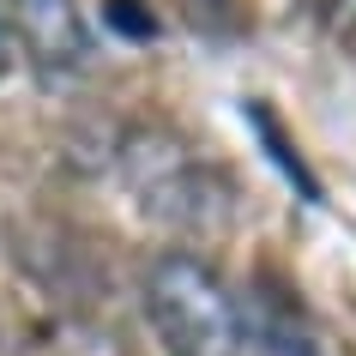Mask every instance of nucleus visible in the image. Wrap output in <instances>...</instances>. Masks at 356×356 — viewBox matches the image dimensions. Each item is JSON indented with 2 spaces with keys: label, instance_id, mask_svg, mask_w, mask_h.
<instances>
[{
  "label": "nucleus",
  "instance_id": "obj_3",
  "mask_svg": "<svg viewBox=\"0 0 356 356\" xmlns=\"http://www.w3.org/2000/svg\"><path fill=\"white\" fill-rule=\"evenodd\" d=\"M242 320H248V356H326L314 314L278 272H260V284L242 296Z\"/></svg>",
  "mask_w": 356,
  "mask_h": 356
},
{
  "label": "nucleus",
  "instance_id": "obj_4",
  "mask_svg": "<svg viewBox=\"0 0 356 356\" xmlns=\"http://www.w3.org/2000/svg\"><path fill=\"white\" fill-rule=\"evenodd\" d=\"M308 6V19L320 31H332V37H356V0H302Z\"/></svg>",
  "mask_w": 356,
  "mask_h": 356
},
{
  "label": "nucleus",
  "instance_id": "obj_2",
  "mask_svg": "<svg viewBox=\"0 0 356 356\" xmlns=\"http://www.w3.org/2000/svg\"><path fill=\"white\" fill-rule=\"evenodd\" d=\"M13 37L42 73H79L97 55V24L79 0H19L13 6Z\"/></svg>",
  "mask_w": 356,
  "mask_h": 356
},
{
  "label": "nucleus",
  "instance_id": "obj_1",
  "mask_svg": "<svg viewBox=\"0 0 356 356\" xmlns=\"http://www.w3.org/2000/svg\"><path fill=\"white\" fill-rule=\"evenodd\" d=\"M145 320L169 356H248L242 296L200 254L169 248L145 266Z\"/></svg>",
  "mask_w": 356,
  "mask_h": 356
},
{
  "label": "nucleus",
  "instance_id": "obj_5",
  "mask_svg": "<svg viewBox=\"0 0 356 356\" xmlns=\"http://www.w3.org/2000/svg\"><path fill=\"white\" fill-rule=\"evenodd\" d=\"M6 67H13V31H6V19H0V79H6Z\"/></svg>",
  "mask_w": 356,
  "mask_h": 356
}]
</instances>
